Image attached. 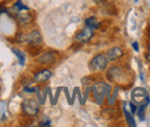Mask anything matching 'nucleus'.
<instances>
[{
	"instance_id": "f257e3e1",
	"label": "nucleus",
	"mask_w": 150,
	"mask_h": 127,
	"mask_svg": "<svg viewBox=\"0 0 150 127\" xmlns=\"http://www.w3.org/2000/svg\"><path fill=\"white\" fill-rule=\"evenodd\" d=\"M91 91H93L96 103L102 105L105 97H110L111 87H110V84H108L104 81H98V82L94 83V86L91 87Z\"/></svg>"
},
{
	"instance_id": "f03ea898",
	"label": "nucleus",
	"mask_w": 150,
	"mask_h": 127,
	"mask_svg": "<svg viewBox=\"0 0 150 127\" xmlns=\"http://www.w3.org/2000/svg\"><path fill=\"white\" fill-rule=\"evenodd\" d=\"M149 97L148 91L143 88H135L132 91V102L135 105H148Z\"/></svg>"
},
{
	"instance_id": "7ed1b4c3",
	"label": "nucleus",
	"mask_w": 150,
	"mask_h": 127,
	"mask_svg": "<svg viewBox=\"0 0 150 127\" xmlns=\"http://www.w3.org/2000/svg\"><path fill=\"white\" fill-rule=\"evenodd\" d=\"M108 58L105 55H97L91 59V61L89 62V68L94 72H100L104 71L108 66Z\"/></svg>"
},
{
	"instance_id": "20e7f679",
	"label": "nucleus",
	"mask_w": 150,
	"mask_h": 127,
	"mask_svg": "<svg viewBox=\"0 0 150 127\" xmlns=\"http://www.w3.org/2000/svg\"><path fill=\"white\" fill-rule=\"evenodd\" d=\"M23 112L29 117H36L39 112V103L33 98H28L22 103Z\"/></svg>"
},
{
	"instance_id": "39448f33",
	"label": "nucleus",
	"mask_w": 150,
	"mask_h": 127,
	"mask_svg": "<svg viewBox=\"0 0 150 127\" xmlns=\"http://www.w3.org/2000/svg\"><path fill=\"white\" fill-rule=\"evenodd\" d=\"M93 37H94V29H91V28H89V27L86 26V28L81 29V30L75 35L74 39H75V42L83 44V43H88Z\"/></svg>"
},
{
	"instance_id": "423d86ee",
	"label": "nucleus",
	"mask_w": 150,
	"mask_h": 127,
	"mask_svg": "<svg viewBox=\"0 0 150 127\" xmlns=\"http://www.w3.org/2000/svg\"><path fill=\"white\" fill-rule=\"evenodd\" d=\"M23 42L30 44L31 46L33 45H38V44L42 43V35H40V33L38 30H33L29 34L23 36Z\"/></svg>"
},
{
	"instance_id": "0eeeda50",
	"label": "nucleus",
	"mask_w": 150,
	"mask_h": 127,
	"mask_svg": "<svg viewBox=\"0 0 150 127\" xmlns=\"http://www.w3.org/2000/svg\"><path fill=\"white\" fill-rule=\"evenodd\" d=\"M57 60V52L53 51H50V52H46L44 55H42L38 58V62L42 64V65H52L54 64Z\"/></svg>"
},
{
	"instance_id": "6e6552de",
	"label": "nucleus",
	"mask_w": 150,
	"mask_h": 127,
	"mask_svg": "<svg viewBox=\"0 0 150 127\" xmlns=\"http://www.w3.org/2000/svg\"><path fill=\"white\" fill-rule=\"evenodd\" d=\"M16 18H18V21H19L20 23L23 24V26H28V24H30L31 21H33V16H31V14L28 12V9L18 11V13H16Z\"/></svg>"
},
{
	"instance_id": "1a4fd4ad",
	"label": "nucleus",
	"mask_w": 150,
	"mask_h": 127,
	"mask_svg": "<svg viewBox=\"0 0 150 127\" xmlns=\"http://www.w3.org/2000/svg\"><path fill=\"white\" fill-rule=\"evenodd\" d=\"M51 76H52V72L50 70H43V71H39L35 74L34 81L36 83H44V82L49 81L51 79Z\"/></svg>"
},
{
	"instance_id": "9d476101",
	"label": "nucleus",
	"mask_w": 150,
	"mask_h": 127,
	"mask_svg": "<svg viewBox=\"0 0 150 127\" xmlns=\"http://www.w3.org/2000/svg\"><path fill=\"white\" fill-rule=\"evenodd\" d=\"M106 58L109 61H115L118 59H120L122 55H124V51L121 48H118V46H114L112 49H110L108 52H106Z\"/></svg>"
},
{
	"instance_id": "9b49d317",
	"label": "nucleus",
	"mask_w": 150,
	"mask_h": 127,
	"mask_svg": "<svg viewBox=\"0 0 150 127\" xmlns=\"http://www.w3.org/2000/svg\"><path fill=\"white\" fill-rule=\"evenodd\" d=\"M106 76H108V79L110 81H115V80H118V79H120L122 76V70L120 67H118V66L111 67L109 70L108 74H106Z\"/></svg>"
},
{
	"instance_id": "f8f14e48",
	"label": "nucleus",
	"mask_w": 150,
	"mask_h": 127,
	"mask_svg": "<svg viewBox=\"0 0 150 127\" xmlns=\"http://www.w3.org/2000/svg\"><path fill=\"white\" fill-rule=\"evenodd\" d=\"M86 26L95 30V29H98V28H99L100 22H99V20H98L97 18L91 16V18H88L87 20H86Z\"/></svg>"
},
{
	"instance_id": "ddd939ff",
	"label": "nucleus",
	"mask_w": 150,
	"mask_h": 127,
	"mask_svg": "<svg viewBox=\"0 0 150 127\" xmlns=\"http://www.w3.org/2000/svg\"><path fill=\"white\" fill-rule=\"evenodd\" d=\"M124 113H125V117H126L127 124H128L129 126H132V127L136 126V124H135V121H134V118H133L132 113L129 112V111H128V110L126 109V106H124Z\"/></svg>"
},
{
	"instance_id": "4468645a",
	"label": "nucleus",
	"mask_w": 150,
	"mask_h": 127,
	"mask_svg": "<svg viewBox=\"0 0 150 127\" xmlns=\"http://www.w3.org/2000/svg\"><path fill=\"white\" fill-rule=\"evenodd\" d=\"M13 53L18 57V59H19V61L21 65H23V64L25 62V55H24V53H23L22 51H20L19 49L14 48V49H13Z\"/></svg>"
},
{
	"instance_id": "2eb2a0df",
	"label": "nucleus",
	"mask_w": 150,
	"mask_h": 127,
	"mask_svg": "<svg viewBox=\"0 0 150 127\" xmlns=\"http://www.w3.org/2000/svg\"><path fill=\"white\" fill-rule=\"evenodd\" d=\"M146 106H147V105H140V108L136 110L140 120H144V108H146Z\"/></svg>"
},
{
	"instance_id": "dca6fc26",
	"label": "nucleus",
	"mask_w": 150,
	"mask_h": 127,
	"mask_svg": "<svg viewBox=\"0 0 150 127\" xmlns=\"http://www.w3.org/2000/svg\"><path fill=\"white\" fill-rule=\"evenodd\" d=\"M15 8H16V9H18V11H23V9H28V8H27V7H25V6H24V5H23V4H22V2H21V1H18V2H16V4H15Z\"/></svg>"
},
{
	"instance_id": "f3484780",
	"label": "nucleus",
	"mask_w": 150,
	"mask_h": 127,
	"mask_svg": "<svg viewBox=\"0 0 150 127\" xmlns=\"http://www.w3.org/2000/svg\"><path fill=\"white\" fill-rule=\"evenodd\" d=\"M129 106H131V110H132V113H133V114H134V113H136V106H135V104H134V103H133V102H131V103H129Z\"/></svg>"
},
{
	"instance_id": "a211bd4d",
	"label": "nucleus",
	"mask_w": 150,
	"mask_h": 127,
	"mask_svg": "<svg viewBox=\"0 0 150 127\" xmlns=\"http://www.w3.org/2000/svg\"><path fill=\"white\" fill-rule=\"evenodd\" d=\"M23 90L24 91H27V92H34V91H36V88H29V87H24L23 88Z\"/></svg>"
},
{
	"instance_id": "6ab92c4d",
	"label": "nucleus",
	"mask_w": 150,
	"mask_h": 127,
	"mask_svg": "<svg viewBox=\"0 0 150 127\" xmlns=\"http://www.w3.org/2000/svg\"><path fill=\"white\" fill-rule=\"evenodd\" d=\"M51 125V121L50 120H46V121H43L42 124H40V126H50Z\"/></svg>"
},
{
	"instance_id": "aec40b11",
	"label": "nucleus",
	"mask_w": 150,
	"mask_h": 127,
	"mask_svg": "<svg viewBox=\"0 0 150 127\" xmlns=\"http://www.w3.org/2000/svg\"><path fill=\"white\" fill-rule=\"evenodd\" d=\"M133 48L135 49V51H137V50H139V45H137V43H133Z\"/></svg>"
},
{
	"instance_id": "412c9836",
	"label": "nucleus",
	"mask_w": 150,
	"mask_h": 127,
	"mask_svg": "<svg viewBox=\"0 0 150 127\" xmlns=\"http://www.w3.org/2000/svg\"><path fill=\"white\" fill-rule=\"evenodd\" d=\"M4 12H6L5 7H4V5H0V13H4Z\"/></svg>"
},
{
	"instance_id": "4be33fe9",
	"label": "nucleus",
	"mask_w": 150,
	"mask_h": 127,
	"mask_svg": "<svg viewBox=\"0 0 150 127\" xmlns=\"http://www.w3.org/2000/svg\"><path fill=\"white\" fill-rule=\"evenodd\" d=\"M146 58H147V60H148V61L150 62V51L148 52V53H147V55H146Z\"/></svg>"
},
{
	"instance_id": "5701e85b",
	"label": "nucleus",
	"mask_w": 150,
	"mask_h": 127,
	"mask_svg": "<svg viewBox=\"0 0 150 127\" xmlns=\"http://www.w3.org/2000/svg\"><path fill=\"white\" fill-rule=\"evenodd\" d=\"M147 48H148V51H150V43L148 44V46H147Z\"/></svg>"
},
{
	"instance_id": "b1692460",
	"label": "nucleus",
	"mask_w": 150,
	"mask_h": 127,
	"mask_svg": "<svg viewBox=\"0 0 150 127\" xmlns=\"http://www.w3.org/2000/svg\"><path fill=\"white\" fill-rule=\"evenodd\" d=\"M95 1H96V2H102L103 0H95Z\"/></svg>"
},
{
	"instance_id": "393cba45",
	"label": "nucleus",
	"mask_w": 150,
	"mask_h": 127,
	"mask_svg": "<svg viewBox=\"0 0 150 127\" xmlns=\"http://www.w3.org/2000/svg\"><path fill=\"white\" fill-rule=\"evenodd\" d=\"M149 35H150V33H149Z\"/></svg>"
}]
</instances>
